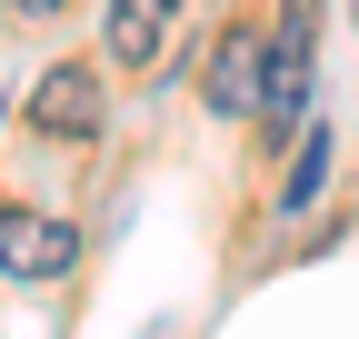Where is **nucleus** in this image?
I'll return each instance as SVG.
<instances>
[{
  "instance_id": "1",
  "label": "nucleus",
  "mask_w": 359,
  "mask_h": 339,
  "mask_svg": "<svg viewBox=\"0 0 359 339\" xmlns=\"http://www.w3.org/2000/svg\"><path fill=\"white\" fill-rule=\"evenodd\" d=\"M309 90H320V50H309V0H290L269 20V60H259V140H299L309 130Z\"/></svg>"
},
{
  "instance_id": "6",
  "label": "nucleus",
  "mask_w": 359,
  "mask_h": 339,
  "mask_svg": "<svg viewBox=\"0 0 359 339\" xmlns=\"http://www.w3.org/2000/svg\"><path fill=\"white\" fill-rule=\"evenodd\" d=\"M320 180H330V130H299V140H290V180H280V209H309V200H320Z\"/></svg>"
},
{
  "instance_id": "3",
  "label": "nucleus",
  "mask_w": 359,
  "mask_h": 339,
  "mask_svg": "<svg viewBox=\"0 0 359 339\" xmlns=\"http://www.w3.org/2000/svg\"><path fill=\"white\" fill-rule=\"evenodd\" d=\"M100 70H90V60H60L50 80H40V90H30V130H50V140H90V130H100Z\"/></svg>"
},
{
  "instance_id": "7",
  "label": "nucleus",
  "mask_w": 359,
  "mask_h": 339,
  "mask_svg": "<svg viewBox=\"0 0 359 339\" xmlns=\"http://www.w3.org/2000/svg\"><path fill=\"white\" fill-rule=\"evenodd\" d=\"M11 11H20V20H50V11H60V0H11Z\"/></svg>"
},
{
  "instance_id": "5",
  "label": "nucleus",
  "mask_w": 359,
  "mask_h": 339,
  "mask_svg": "<svg viewBox=\"0 0 359 339\" xmlns=\"http://www.w3.org/2000/svg\"><path fill=\"white\" fill-rule=\"evenodd\" d=\"M180 20V0H110V60L120 70H150L160 60V40Z\"/></svg>"
},
{
  "instance_id": "4",
  "label": "nucleus",
  "mask_w": 359,
  "mask_h": 339,
  "mask_svg": "<svg viewBox=\"0 0 359 339\" xmlns=\"http://www.w3.org/2000/svg\"><path fill=\"white\" fill-rule=\"evenodd\" d=\"M259 60H269V30H219V50H210V110L219 120H250L259 110Z\"/></svg>"
},
{
  "instance_id": "2",
  "label": "nucleus",
  "mask_w": 359,
  "mask_h": 339,
  "mask_svg": "<svg viewBox=\"0 0 359 339\" xmlns=\"http://www.w3.org/2000/svg\"><path fill=\"white\" fill-rule=\"evenodd\" d=\"M80 260V230L70 220H50V209H0V270H11V279H60Z\"/></svg>"
}]
</instances>
